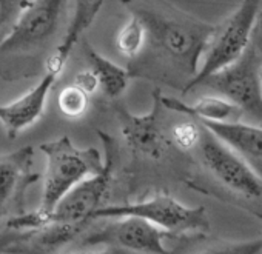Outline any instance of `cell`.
Masks as SVG:
<instances>
[{
    "label": "cell",
    "mask_w": 262,
    "mask_h": 254,
    "mask_svg": "<svg viewBox=\"0 0 262 254\" xmlns=\"http://www.w3.org/2000/svg\"><path fill=\"white\" fill-rule=\"evenodd\" d=\"M174 237L167 231L139 217L108 219L100 228L85 233L80 246L113 251L117 254H173L167 248V239Z\"/></svg>",
    "instance_id": "9c48e42d"
},
{
    "label": "cell",
    "mask_w": 262,
    "mask_h": 254,
    "mask_svg": "<svg viewBox=\"0 0 262 254\" xmlns=\"http://www.w3.org/2000/svg\"><path fill=\"white\" fill-rule=\"evenodd\" d=\"M34 150L22 147L10 154H0V222L27 213L28 188L37 183L39 173H33Z\"/></svg>",
    "instance_id": "8fae6325"
},
{
    "label": "cell",
    "mask_w": 262,
    "mask_h": 254,
    "mask_svg": "<svg viewBox=\"0 0 262 254\" xmlns=\"http://www.w3.org/2000/svg\"><path fill=\"white\" fill-rule=\"evenodd\" d=\"M139 217L174 237L187 234H208L211 223L204 206H188L167 191H158L147 199L110 203L93 214L91 220H108L119 217Z\"/></svg>",
    "instance_id": "5b68a950"
},
{
    "label": "cell",
    "mask_w": 262,
    "mask_h": 254,
    "mask_svg": "<svg viewBox=\"0 0 262 254\" xmlns=\"http://www.w3.org/2000/svg\"><path fill=\"white\" fill-rule=\"evenodd\" d=\"M201 134H202V125L194 119L178 122L170 128L173 147L182 151H194L199 145Z\"/></svg>",
    "instance_id": "ac0fdd59"
},
{
    "label": "cell",
    "mask_w": 262,
    "mask_h": 254,
    "mask_svg": "<svg viewBox=\"0 0 262 254\" xmlns=\"http://www.w3.org/2000/svg\"><path fill=\"white\" fill-rule=\"evenodd\" d=\"M68 0H27L0 40V74L13 79L19 60H34L70 24Z\"/></svg>",
    "instance_id": "7a4b0ae2"
},
{
    "label": "cell",
    "mask_w": 262,
    "mask_h": 254,
    "mask_svg": "<svg viewBox=\"0 0 262 254\" xmlns=\"http://www.w3.org/2000/svg\"><path fill=\"white\" fill-rule=\"evenodd\" d=\"M25 2L27 0H0V33L7 27L11 28Z\"/></svg>",
    "instance_id": "ffe728a7"
},
{
    "label": "cell",
    "mask_w": 262,
    "mask_h": 254,
    "mask_svg": "<svg viewBox=\"0 0 262 254\" xmlns=\"http://www.w3.org/2000/svg\"><path fill=\"white\" fill-rule=\"evenodd\" d=\"M47 159L43 176V193L37 213L47 219L79 183L96 176L103 168V159L96 148H79L68 136L45 142L39 147Z\"/></svg>",
    "instance_id": "3957f363"
},
{
    "label": "cell",
    "mask_w": 262,
    "mask_h": 254,
    "mask_svg": "<svg viewBox=\"0 0 262 254\" xmlns=\"http://www.w3.org/2000/svg\"><path fill=\"white\" fill-rule=\"evenodd\" d=\"M260 16L262 0H242L230 16L214 25L199 71L182 94L198 89L205 79L239 60L253 40Z\"/></svg>",
    "instance_id": "277c9868"
},
{
    "label": "cell",
    "mask_w": 262,
    "mask_h": 254,
    "mask_svg": "<svg viewBox=\"0 0 262 254\" xmlns=\"http://www.w3.org/2000/svg\"><path fill=\"white\" fill-rule=\"evenodd\" d=\"M8 252H22V254H117L113 251H82V252H43V251H37V249H31V248H13V249H7Z\"/></svg>",
    "instance_id": "7402d4cb"
},
{
    "label": "cell",
    "mask_w": 262,
    "mask_h": 254,
    "mask_svg": "<svg viewBox=\"0 0 262 254\" xmlns=\"http://www.w3.org/2000/svg\"><path fill=\"white\" fill-rule=\"evenodd\" d=\"M120 4L147 31L144 50L128 60L131 79L159 82L184 93L199 71L214 25L182 11L168 0H120Z\"/></svg>",
    "instance_id": "6da1fadb"
},
{
    "label": "cell",
    "mask_w": 262,
    "mask_h": 254,
    "mask_svg": "<svg viewBox=\"0 0 262 254\" xmlns=\"http://www.w3.org/2000/svg\"><path fill=\"white\" fill-rule=\"evenodd\" d=\"M254 39H256V43H257V48H259V54H260V62H262V16L257 22V27H256V31H254Z\"/></svg>",
    "instance_id": "603a6c76"
},
{
    "label": "cell",
    "mask_w": 262,
    "mask_h": 254,
    "mask_svg": "<svg viewBox=\"0 0 262 254\" xmlns=\"http://www.w3.org/2000/svg\"><path fill=\"white\" fill-rule=\"evenodd\" d=\"M62 73L45 70L40 80L10 103L0 105V123L4 125L8 139H16L45 112L47 100Z\"/></svg>",
    "instance_id": "7c38bea8"
},
{
    "label": "cell",
    "mask_w": 262,
    "mask_h": 254,
    "mask_svg": "<svg viewBox=\"0 0 262 254\" xmlns=\"http://www.w3.org/2000/svg\"><path fill=\"white\" fill-rule=\"evenodd\" d=\"M205 128L237 153L262 179V125L239 122H201Z\"/></svg>",
    "instance_id": "4fadbf2b"
},
{
    "label": "cell",
    "mask_w": 262,
    "mask_h": 254,
    "mask_svg": "<svg viewBox=\"0 0 262 254\" xmlns=\"http://www.w3.org/2000/svg\"><path fill=\"white\" fill-rule=\"evenodd\" d=\"M57 105L63 116L70 119H79L86 112L90 106V96L83 89L71 83L59 93Z\"/></svg>",
    "instance_id": "e0dca14e"
},
{
    "label": "cell",
    "mask_w": 262,
    "mask_h": 254,
    "mask_svg": "<svg viewBox=\"0 0 262 254\" xmlns=\"http://www.w3.org/2000/svg\"><path fill=\"white\" fill-rule=\"evenodd\" d=\"M103 147V168L96 176L88 177L70 191L57 208L50 216L51 223H71V225H91L93 214L110 205V196L114 182V167L117 159L116 141L103 133H97Z\"/></svg>",
    "instance_id": "ba28073f"
},
{
    "label": "cell",
    "mask_w": 262,
    "mask_h": 254,
    "mask_svg": "<svg viewBox=\"0 0 262 254\" xmlns=\"http://www.w3.org/2000/svg\"><path fill=\"white\" fill-rule=\"evenodd\" d=\"M161 89L153 91V108L145 114H133L122 105L114 108L120 134L128 148L150 160L164 159L173 147L170 130L164 122V105Z\"/></svg>",
    "instance_id": "30bf717a"
},
{
    "label": "cell",
    "mask_w": 262,
    "mask_h": 254,
    "mask_svg": "<svg viewBox=\"0 0 262 254\" xmlns=\"http://www.w3.org/2000/svg\"><path fill=\"white\" fill-rule=\"evenodd\" d=\"M196 254H262V237L211 245Z\"/></svg>",
    "instance_id": "d6986e66"
},
{
    "label": "cell",
    "mask_w": 262,
    "mask_h": 254,
    "mask_svg": "<svg viewBox=\"0 0 262 254\" xmlns=\"http://www.w3.org/2000/svg\"><path fill=\"white\" fill-rule=\"evenodd\" d=\"M76 86H79L80 89H83L88 96H93L99 91V80L96 77V74L88 68L83 71H79L74 77L73 82Z\"/></svg>",
    "instance_id": "44dd1931"
},
{
    "label": "cell",
    "mask_w": 262,
    "mask_h": 254,
    "mask_svg": "<svg viewBox=\"0 0 262 254\" xmlns=\"http://www.w3.org/2000/svg\"><path fill=\"white\" fill-rule=\"evenodd\" d=\"M194 153L204 170L222 188L253 205H262L260 176L237 153L211 134L204 125L201 141Z\"/></svg>",
    "instance_id": "52a82bcc"
},
{
    "label": "cell",
    "mask_w": 262,
    "mask_h": 254,
    "mask_svg": "<svg viewBox=\"0 0 262 254\" xmlns=\"http://www.w3.org/2000/svg\"><path fill=\"white\" fill-rule=\"evenodd\" d=\"M198 88L211 89L239 106L251 123L262 125V62L254 36L239 60L210 76Z\"/></svg>",
    "instance_id": "8992f818"
},
{
    "label": "cell",
    "mask_w": 262,
    "mask_h": 254,
    "mask_svg": "<svg viewBox=\"0 0 262 254\" xmlns=\"http://www.w3.org/2000/svg\"><path fill=\"white\" fill-rule=\"evenodd\" d=\"M83 53L88 60L90 70L96 74L99 80V91L114 100L119 99L128 88L131 76L126 68L119 66L100 53H97L88 42L83 43Z\"/></svg>",
    "instance_id": "9a60e30c"
},
{
    "label": "cell",
    "mask_w": 262,
    "mask_h": 254,
    "mask_svg": "<svg viewBox=\"0 0 262 254\" xmlns=\"http://www.w3.org/2000/svg\"><path fill=\"white\" fill-rule=\"evenodd\" d=\"M161 102L167 111L184 114L198 122H239L244 117V112L239 106L221 96H202L194 103H185L176 97L164 96L161 91Z\"/></svg>",
    "instance_id": "5bb4252c"
},
{
    "label": "cell",
    "mask_w": 262,
    "mask_h": 254,
    "mask_svg": "<svg viewBox=\"0 0 262 254\" xmlns=\"http://www.w3.org/2000/svg\"><path fill=\"white\" fill-rule=\"evenodd\" d=\"M145 40H147V31L144 24L138 17L129 16V20L117 33L116 45L120 54L128 60H131L141 54V51L145 47Z\"/></svg>",
    "instance_id": "2e32d148"
}]
</instances>
